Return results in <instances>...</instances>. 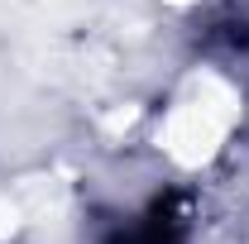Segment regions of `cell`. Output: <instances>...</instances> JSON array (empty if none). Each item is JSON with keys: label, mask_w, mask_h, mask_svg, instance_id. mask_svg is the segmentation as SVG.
<instances>
[{"label": "cell", "mask_w": 249, "mask_h": 244, "mask_svg": "<svg viewBox=\"0 0 249 244\" xmlns=\"http://www.w3.org/2000/svg\"><path fill=\"white\" fill-rule=\"evenodd\" d=\"M106 244H187V211H182V196H158L154 206L139 215V225L115 230Z\"/></svg>", "instance_id": "1"}]
</instances>
